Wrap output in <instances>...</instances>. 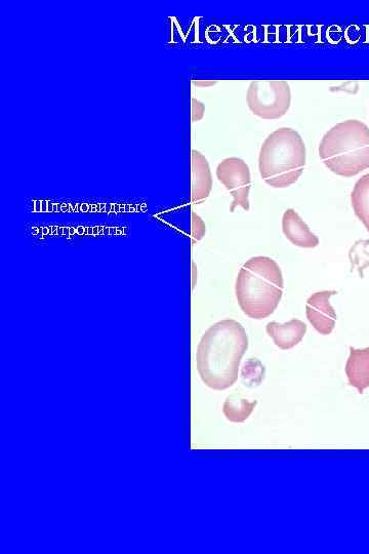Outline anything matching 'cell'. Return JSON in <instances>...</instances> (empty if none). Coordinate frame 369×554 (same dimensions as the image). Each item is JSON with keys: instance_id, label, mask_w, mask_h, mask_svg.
<instances>
[{"instance_id": "6da1fadb", "label": "cell", "mask_w": 369, "mask_h": 554, "mask_svg": "<svg viewBox=\"0 0 369 554\" xmlns=\"http://www.w3.org/2000/svg\"><path fill=\"white\" fill-rule=\"evenodd\" d=\"M248 348L249 336L237 321L227 319L211 326L201 337L196 353L203 384L218 391L232 387Z\"/></svg>"}, {"instance_id": "7a4b0ae2", "label": "cell", "mask_w": 369, "mask_h": 554, "mask_svg": "<svg viewBox=\"0 0 369 554\" xmlns=\"http://www.w3.org/2000/svg\"><path fill=\"white\" fill-rule=\"evenodd\" d=\"M283 288L282 270L276 261L267 256H257L240 268L235 282V296L246 316L261 321L277 309Z\"/></svg>"}, {"instance_id": "3957f363", "label": "cell", "mask_w": 369, "mask_h": 554, "mask_svg": "<svg viewBox=\"0 0 369 554\" xmlns=\"http://www.w3.org/2000/svg\"><path fill=\"white\" fill-rule=\"evenodd\" d=\"M318 153L334 174L355 177L369 169V128L357 120L342 122L323 136Z\"/></svg>"}, {"instance_id": "277c9868", "label": "cell", "mask_w": 369, "mask_h": 554, "mask_svg": "<svg viewBox=\"0 0 369 554\" xmlns=\"http://www.w3.org/2000/svg\"><path fill=\"white\" fill-rule=\"evenodd\" d=\"M307 161L302 136L294 129L280 128L264 141L259 154L263 180L273 188H287L298 182Z\"/></svg>"}, {"instance_id": "5b68a950", "label": "cell", "mask_w": 369, "mask_h": 554, "mask_svg": "<svg viewBox=\"0 0 369 554\" xmlns=\"http://www.w3.org/2000/svg\"><path fill=\"white\" fill-rule=\"evenodd\" d=\"M246 103L261 120H279L291 108L292 90L285 81H255L246 93Z\"/></svg>"}, {"instance_id": "8992f818", "label": "cell", "mask_w": 369, "mask_h": 554, "mask_svg": "<svg viewBox=\"0 0 369 554\" xmlns=\"http://www.w3.org/2000/svg\"><path fill=\"white\" fill-rule=\"evenodd\" d=\"M218 180L233 196L230 212L237 207L248 212L251 209L250 193L252 189V175L248 164L241 158H225L217 168Z\"/></svg>"}, {"instance_id": "52a82bcc", "label": "cell", "mask_w": 369, "mask_h": 554, "mask_svg": "<svg viewBox=\"0 0 369 554\" xmlns=\"http://www.w3.org/2000/svg\"><path fill=\"white\" fill-rule=\"evenodd\" d=\"M337 294V291H321L307 300V320L323 336L331 335L335 330L338 315L330 300Z\"/></svg>"}, {"instance_id": "ba28073f", "label": "cell", "mask_w": 369, "mask_h": 554, "mask_svg": "<svg viewBox=\"0 0 369 554\" xmlns=\"http://www.w3.org/2000/svg\"><path fill=\"white\" fill-rule=\"evenodd\" d=\"M213 189V176L210 164L205 156L197 151H191V199L199 205L209 196Z\"/></svg>"}, {"instance_id": "9c48e42d", "label": "cell", "mask_w": 369, "mask_h": 554, "mask_svg": "<svg viewBox=\"0 0 369 554\" xmlns=\"http://www.w3.org/2000/svg\"><path fill=\"white\" fill-rule=\"evenodd\" d=\"M282 232L294 246L302 249H315L319 239L294 209L286 210L282 217Z\"/></svg>"}, {"instance_id": "30bf717a", "label": "cell", "mask_w": 369, "mask_h": 554, "mask_svg": "<svg viewBox=\"0 0 369 554\" xmlns=\"http://www.w3.org/2000/svg\"><path fill=\"white\" fill-rule=\"evenodd\" d=\"M267 334L275 345L282 350H289L297 346L307 333V325L297 319L285 324L271 322L266 327Z\"/></svg>"}, {"instance_id": "8fae6325", "label": "cell", "mask_w": 369, "mask_h": 554, "mask_svg": "<svg viewBox=\"0 0 369 554\" xmlns=\"http://www.w3.org/2000/svg\"><path fill=\"white\" fill-rule=\"evenodd\" d=\"M346 375L349 385L355 387L360 394L369 387V347L363 349L350 347Z\"/></svg>"}, {"instance_id": "7c38bea8", "label": "cell", "mask_w": 369, "mask_h": 554, "mask_svg": "<svg viewBox=\"0 0 369 554\" xmlns=\"http://www.w3.org/2000/svg\"><path fill=\"white\" fill-rule=\"evenodd\" d=\"M351 204L356 217L369 232V174L363 175L355 183Z\"/></svg>"}, {"instance_id": "4fadbf2b", "label": "cell", "mask_w": 369, "mask_h": 554, "mask_svg": "<svg viewBox=\"0 0 369 554\" xmlns=\"http://www.w3.org/2000/svg\"><path fill=\"white\" fill-rule=\"evenodd\" d=\"M258 405V401L250 402L239 394H232L223 405L226 419L233 423H243L248 420Z\"/></svg>"}, {"instance_id": "5bb4252c", "label": "cell", "mask_w": 369, "mask_h": 554, "mask_svg": "<svg viewBox=\"0 0 369 554\" xmlns=\"http://www.w3.org/2000/svg\"><path fill=\"white\" fill-rule=\"evenodd\" d=\"M266 368L259 359L251 358L241 370L242 384L249 388L260 386L265 380Z\"/></svg>"}, {"instance_id": "9a60e30c", "label": "cell", "mask_w": 369, "mask_h": 554, "mask_svg": "<svg viewBox=\"0 0 369 554\" xmlns=\"http://www.w3.org/2000/svg\"><path fill=\"white\" fill-rule=\"evenodd\" d=\"M351 271L356 270L360 279H364V271L369 268V241L358 240L349 251Z\"/></svg>"}, {"instance_id": "2e32d148", "label": "cell", "mask_w": 369, "mask_h": 554, "mask_svg": "<svg viewBox=\"0 0 369 554\" xmlns=\"http://www.w3.org/2000/svg\"><path fill=\"white\" fill-rule=\"evenodd\" d=\"M205 232H207V227L203 220L196 214L192 213V237L194 242H199L203 239Z\"/></svg>"}, {"instance_id": "e0dca14e", "label": "cell", "mask_w": 369, "mask_h": 554, "mask_svg": "<svg viewBox=\"0 0 369 554\" xmlns=\"http://www.w3.org/2000/svg\"><path fill=\"white\" fill-rule=\"evenodd\" d=\"M191 105L192 122H200L204 116L205 105L194 98L191 101Z\"/></svg>"}, {"instance_id": "ac0fdd59", "label": "cell", "mask_w": 369, "mask_h": 554, "mask_svg": "<svg viewBox=\"0 0 369 554\" xmlns=\"http://www.w3.org/2000/svg\"><path fill=\"white\" fill-rule=\"evenodd\" d=\"M217 84H218L217 82H209V81L194 82V85L197 86V87H200V88H209V87L216 86Z\"/></svg>"}, {"instance_id": "d6986e66", "label": "cell", "mask_w": 369, "mask_h": 554, "mask_svg": "<svg viewBox=\"0 0 369 554\" xmlns=\"http://www.w3.org/2000/svg\"><path fill=\"white\" fill-rule=\"evenodd\" d=\"M192 267H193V271H192V272H193V283H192V285H193V286H192V290H194V288H195V284H196V277H195V272L197 271V270H196V266H195V263H194V262H192Z\"/></svg>"}]
</instances>
